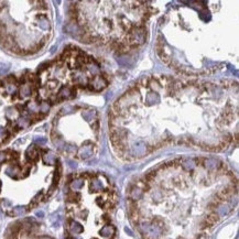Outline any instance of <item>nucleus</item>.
<instances>
[{
    "mask_svg": "<svg viewBox=\"0 0 239 239\" xmlns=\"http://www.w3.org/2000/svg\"><path fill=\"white\" fill-rule=\"evenodd\" d=\"M6 136V130L2 129V128H0V138H3Z\"/></svg>",
    "mask_w": 239,
    "mask_h": 239,
    "instance_id": "nucleus-4",
    "label": "nucleus"
},
{
    "mask_svg": "<svg viewBox=\"0 0 239 239\" xmlns=\"http://www.w3.org/2000/svg\"><path fill=\"white\" fill-rule=\"evenodd\" d=\"M36 141H38L39 143H45L47 142V139H45V138H39V139H36Z\"/></svg>",
    "mask_w": 239,
    "mask_h": 239,
    "instance_id": "nucleus-3",
    "label": "nucleus"
},
{
    "mask_svg": "<svg viewBox=\"0 0 239 239\" xmlns=\"http://www.w3.org/2000/svg\"><path fill=\"white\" fill-rule=\"evenodd\" d=\"M86 193L80 190V176L71 182L67 194L69 235L66 239H115L113 215L117 194L104 175L83 174Z\"/></svg>",
    "mask_w": 239,
    "mask_h": 239,
    "instance_id": "nucleus-2",
    "label": "nucleus"
},
{
    "mask_svg": "<svg viewBox=\"0 0 239 239\" xmlns=\"http://www.w3.org/2000/svg\"><path fill=\"white\" fill-rule=\"evenodd\" d=\"M236 194L237 180L224 164L176 159L132 185L129 217L142 239H209Z\"/></svg>",
    "mask_w": 239,
    "mask_h": 239,
    "instance_id": "nucleus-1",
    "label": "nucleus"
}]
</instances>
